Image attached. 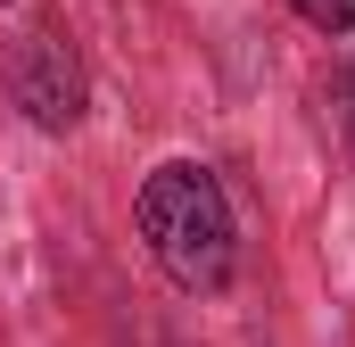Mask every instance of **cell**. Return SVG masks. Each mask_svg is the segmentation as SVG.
<instances>
[{
  "mask_svg": "<svg viewBox=\"0 0 355 347\" xmlns=\"http://www.w3.org/2000/svg\"><path fill=\"white\" fill-rule=\"evenodd\" d=\"M141 240L190 298H215L232 281V198L207 166H157L141 182Z\"/></svg>",
  "mask_w": 355,
  "mask_h": 347,
  "instance_id": "6da1fadb",
  "label": "cell"
},
{
  "mask_svg": "<svg viewBox=\"0 0 355 347\" xmlns=\"http://www.w3.org/2000/svg\"><path fill=\"white\" fill-rule=\"evenodd\" d=\"M0 75L17 91V108H25L33 124H50V133H67V124L83 116V67H75V50H67L50 25H25V33L0 50Z\"/></svg>",
  "mask_w": 355,
  "mask_h": 347,
  "instance_id": "7a4b0ae2",
  "label": "cell"
},
{
  "mask_svg": "<svg viewBox=\"0 0 355 347\" xmlns=\"http://www.w3.org/2000/svg\"><path fill=\"white\" fill-rule=\"evenodd\" d=\"M289 8H297L306 25H322V33H347L355 25V0H289Z\"/></svg>",
  "mask_w": 355,
  "mask_h": 347,
  "instance_id": "3957f363",
  "label": "cell"
}]
</instances>
